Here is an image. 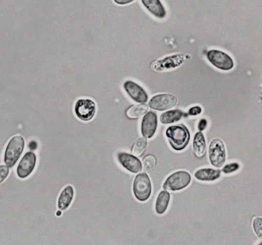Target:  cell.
Returning a JSON list of instances; mask_svg holds the SVG:
<instances>
[{
  "instance_id": "6da1fadb",
  "label": "cell",
  "mask_w": 262,
  "mask_h": 245,
  "mask_svg": "<svg viewBox=\"0 0 262 245\" xmlns=\"http://www.w3.org/2000/svg\"><path fill=\"white\" fill-rule=\"evenodd\" d=\"M165 135L171 148L176 151L185 150L191 138L189 130L182 124L168 127L165 131Z\"/></svg>"
},
{
  "instance_id": "7a4b0ae2",
  "label": "cell",
  "mask_w": 262,
  "mask_h": 245,
  "mask_svg": "<svg viewBox=\"0 0 262 245\" xmlns=\"http://www.w3.org/2000/svg\"><path fill=\"white\" fill-rule=\"evenodd\" d=\"M151 191L152 186L148 174L145 173L138 174L133 183V192L136 199L139 202H145L149 199Z\"/></svg>"
},
{
  "instance_id": "3957f363",
  "label": "cell",
  "mask_w": 262,
  "mask_h": 245,
  "mask_svg": "<svg viewBox=\"0 0 262 245\" xmlns=\"http://www.w3.org/2000/svg\"><path fill=\"white\" fill-rule=\"evenodd\" d=\"M24 145H25V141L24 137L19 135L13 136L10 139L7 145L5 158H4V161L7 167L11 168L14 166L24 151Z\"/></svg>"
},
{
  "instance_id": "277c9868",
  "label": "cell",
  "mask_w": 262,
  "mask_h": 245,
  "mask_svg": "<svg viewBox=\"0 0 262 245\" xmlns=\"http://www.w3.org/2000/svg\"><path fill=\"white\" fill-rule=\"evenodd\" d=\"M191 176L188 172L178 171L167 178L163 184V188L168 191H180L191 183Z\"/></svg>"
},
{
  "instance_id": "5b68a950",
  "label": "cell",
  "mask_w": 262,
  "mask_h": 245,
  "mask_svg": "<svg viewBox=\"0 0 262 245\" xmlns=\"http://www.w3.org/2000/svg\"><path fill=\"white\" fill-rule=\"evenodd\" d=\"M208 157L213 166L221 168L226 161V150L223 141L214 139L210 142L208 147Z\"/></svg>"
},
{
  "instance_id": "8992f818",
  "label": "cell",
  "mask_w": 262,
  "mask_h": 245,
  "mask_svg": "<svg viewBox=\"0 0 262 245\" xmlns=\"http://www.w3.org/2000/svg\"><path fill=\"white\" fill-rule=\"evenodd\" d=\"M207 58L213 66L220 70H230L234 67V61L231 57L222 51L216 49L208 51Z\"/></svg>"
},
{
  "instance_id": "52a82bcc",
  "label": "cell",
  "mask_w": 262,
  "mask_h": 245,
  "mask_svg": "<svg viewBox=\"0 0 262 245\" xmlns=\"http://www.w3.org/2000/svg\"><path fill=\"white\" fill-rule=\"evenodd\" d=\"M185 59H186V57L184 55H181V54L171 55V56L166 57L163 59L154 61L151 64V69L155 71L160 72L177 68L185 62Z\"/></svg>"
},
{
  "instance_id": "ba28073f",
  "label": "cell",
  "mask_w": 262,
  "mask_h": 245,
  "mask_svg": "<svg viewBox=\"0 0 262 245\" xmlns=\"http://www.w3.org/2000/svg\"><path fill=\"white\" fill-rule=\"evenodd\" d=\"M96 112V103L91 99H79L75 106V113L81 120H91Z\"/></svg>"
},
{
  "instance_id": "9c48e42d",
  "label": "cell",
  "mask_w": 262,
  "mask_h": 245,
  "mask_svg": "<svg viewBox=\"0 0 262 245\" xmlns=\"http://www.w3.org/2000/svg\"><path fill=\"white\" fill-rule=\"evenodd\" d=\"M178 104V98L169 93H161L152 96L148 103V106L153 110H168L176 107Z\"/></svg>"
},
{
  "instance_id": "30bf717a",
  "label": "cell",
  "mask_w": 262,
  "mask_h": 245,
  "mask_svg": "<svg viewBox=\"0 0 262 245\" xmlns=\"http://www.w3.org/2000/svg\"><path fill=\"white\" fill-rule=\"evenodd\" d=\"M158 127L157 115L155 112L148 111L143 116L141 125V131L142 136L145 139H151L153 137Z\"/></svg>"
},
{
  "instance_id": "8fae6325",
  "label": "cell",
  "mask_w": 262,
  "mask_h": 245,
  "mask_svg": "<svg viewBox=\"0 0 262 245\" xmlns=\"http://www.w3.org/2000/svg\"><path fill=\"white\" fill-rule=\"evenodd\" d=\"M119 163L128 171L133 173H139L142 170V164L140 159L133 155L127 153H119L117 155Z\"/></svg>"
},
{
  "instance_id": "7c38bea8",
  "label": "cell",
  "mask_w": 262,
  "mask_h": 245,
  "mask_svg": "<svg viewBox=\"0 0 262 245\" xmlns=\"http://www.w3.org/2000/svg\"><path fill=\"white\" fill-rule=\"evenodd\" d=\"M36 156L33 152L26 153L17 168V174L19 178L28 177L34 169L36 165Z\"/></svg>"
},
{
  "instance_id": "4fadbf2b",
  "label": "cell",
  "mask_w": 262,
  "mask_h": 245,
  "mask_svg": "<svg viewBox=\"0 0 262 245\" xmlns=\"http://www.w3.org/2000/svg\"><path fill=\"white\" fill-rule=\"evenodd\" d=\"M124 88L130 97L136 102L145 104L148 101V96L146 91L136 83L132 81H125Z\"/></svg>"
},
{
  "instance_id": "5bb4252c",
  "label": "cell",
  "mask_w": 262,
  "mask_h": 245,
  "mask_svg": "<svg viewBox=\"0 0 262 245\" xmlns=\"http://www.w3.org/2000/svg\"><path fill=\"white\" fill-rule=\"evenodd\" d=\"M142 3L156 18H164L166 16V10L159 0H142Z\"/></svg>"
},
{
  "instance_id": "9a60e30c",
  "label": "cell",
  "mask_w": 262,
  "mask_h": 245,
  "mask_svg": "<svg viewBox=\"0 0 262 245\" xmlns=\"http://www.w3.org/2000/svg\"><path fill=\"white\" fill-rule=\"evenodd\" d=\"M221 177V171L211 168H200L194 173V178L202 182H213Z\"/></svg>"
},
{
  "instance_id": "2e32d148",
  "label": "cell",
  "mask_w": 262,
  "mask_h": 245,
  "mask_svg": "<svg viewBox=\"0 0 262 245\" xmlns=\"http://www.w3.org/2000/svg\"><path fill=\"white\" fill-rule=\"evenodd\" d=\"M74 197V188L72 185H67L61 191L58 199V207L59 209L64 211L71 205Z\"/></svg>"
},
{
  "instance_id": "e0dca14e",
  "label": "cell",
  "mask_w": 262,
  "mask_h": 245,
  "mask_svg": "<svg viewBox=\"0 0 262 245\" xmlns=\"http://www.w3.org/2000/svg\"><path fill=\"white\" fill-rule=\"evenodd\" d=\"M192 145L194 155L198 158H202L205 156L206 152V140L202 132H198L194 135Z\"/></svg>"
},
{
  "instance_id": "ac0fdd59",
  "label": "cell",
  "mask_w": 262,
  "mask_h": 245,
  "mask_svg": "<svg viewBox=\"0 0 262 245\" xmlns=\"http://www.w3.org/2000/svg\"><path fill=\"white\" fill-rule=\"evenodd\" d=\"M171 194L166 190L159 193L156 202V211L158 214H163L169 205Z\"/></svg>"
},
{
  "instance_id": "d6986e66",
  "label": "cell",
  "mask_w": 262,
  "mask_h": 245,
  "mask_svg": "<svg viewBox=\"0 0 262 245\" xmlns=\"http://www.w3.org/2000/svg\"><path fill=\"white\" fill-rule=\"evenodd\" d=\"M188 114L181 110H168L162 113L160 116V121L163 124H172L180 120L183 117H186Z\"/></svg>"
},
{
  "instance_id": "ffe728a7",
  "label": "cell",
  "mask_w": 262,
  "mask_h": 245,
  "mask_svg": "<svg viewBox=\"0 0 262 245\" xmlns=\"http://www.w3.org/2000/svg\"><path fill=\"white\" fill-rule=\"evenodd\" d=\"M148 106L147 104H136L127 110L126 116L130 119H137L145 115L148 112Z\"/></svg>"
},
{
  "instance_id": "44dd1931",
  "label": "cell",
  "mask_w": 262,
  "mask_h": 245,
  "mask_svg": "<svg viewBox=\"0 0 262 245\" xmlns=\"http://www.w3.org/2000/svg\"><path fill=\"white\" fill-rule=\"evenodd\" d=\"M147 139L145 138L142 137L139 138L135 142L133 145V149H132V153H133V156H141L145 152V149L147 147Z\"/></svg>"
},
{
  "instance_id": "7402d4cb",
  "label": "cell",
  "mask_w": 262,
  "mask_h": 245,
  "mask_svg": "<svg viewBox=\"0 0 262 245\" xmlns=\"http://www.w3.org/2000/svg\"><path fill=\"white\" fill-rule=\"evenodd\" d=\"M143 167L145 171L149 172L153 169L156 163V159L154 156L148 155L143 159Z\"/></svg>"
},
{
  "instance_id": "603a6c76",
  "label": "cell",
  "mask_w": 262,
  "mask_h": 245,
  "mask_svg": "<svg viewBox=\"0 0 262 245\" xmlns=\"http://www.w3.org/2000/svg\"><path fill=\"white\" fill-rule=\"evenodd\" d=\"M253 228L254 232L259 238H262V219L260 217H255L253 219Z\"/></svg>"
},
{
  "instance_id": "cb8c5ba5",
  "label": "cell",
  "mask_w": 262,
  "mask_h": 245,
  "mask_svg": "<svg viewBox=\"0 0 262 245\" xmlns=\"http://www.w3.org/2000/svg\"><path fill=\"white\" fill-rule=\"evenodd\" d=\"M239 168H240V165L237 162H231V163L225 165L222 168V172L225 174H230V173L237 171Z\"/></svg>"
},
{
  "instance_id": "d4e9b609",
  "label": "cell",
  "mask_w": 262,
  "mask_h": 245,
  "mask_svg": "<svg viewBox=\"0 0 262 245\" xmlns=\"http://www.w3.org/2000/svg\"><path fill=\"white\" fill-rule=\"evenodd\" d=\"M9 173H10L9 167L7 165H0V184L7 179Z\"/></svg>"
},
{
  "instance_id": "484cf974",
  "label": "cell",
  "mask_w": 262,
  "mask_h": 245,
  "mask_svg": "<svg viewBox=\"0 0 262 245\" xmlns=\"http://www.w3.org/2000/svg\"><path fill=\"white\" fill-rule=\"evenodd\" d=\"M202 112V107L199 106H194V107H191L188 110V115L189 116H198Z\"/></svg>"
},
{
  "instance_id": "4316f807",
  "label": "cell",
  "mask_w": 262,
  "mask_h": 245,
  "mask_svg": "<svg viewBox=\"0 0 262 245\" xmlns=\"http://www.w3.org/2000/svg\"><path fill=\"white\" fill-rule=\"evenodd\" d=\"M207 126H208V121H207V119H201L199 124H198V129H199V132L205 130V129H206Z\"/></svg>"
},
{
  "instance_id": "83f0119b",
  "label": "cell",
  "mask_w": 262,
  "mask_h": 245,
  "mask_svg": "<svg viewBox=\"0 0 262 245\" xmlns=\"http://www.w3.org/2000/svg\"><path fill=\"white\" fill-rule=\"evenodd\" d=\"M133 0H129V1H127V0H125V1H118V0H115L114 3H117V4L119 5H127L129 4V3H133Z\"/></svg>"
},
{
  "instance_id": "f1b7e54d",
  "label": "cell",
  "mask_w": 262,
  "mask_h": 245,
  "mask_svg": "<svg viewBox=\"0 0 262 245\" xmlns=\"http://www.w3.org/2000/svg\"><path fill=\"white\" fill-rule=\"evenodd\" d=\"M259 245H261V243H259Z\"/></svg>"
}]
</instances>
